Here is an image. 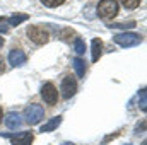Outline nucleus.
Instances as JSON below:
<instances>
[{
	"label": "nucleus",
	"instance_id": "f257e3e1",
	"mask_svg": "<svg viewBox=\"0 0 147 145\" xmlns=\"http://www.w3.org/2000/svg\"><path fill=\"white\" fill-rule=\"evenodd\" d=\"M118 14V2L116 0H101L98 5V15L103 19H111Z\"/></svg>",
	"mask_w": 147,
	"mask_h": 145
},
{
	"label": "nucleus",
	"instance_id": "f03ea898",
	"mask_svg": "<svg viewBox=\"0 0 147 145\" xmlns=\"http://www.w3.org/2000/svg\"><path fill=\"white\" fill-rule=\"evenodd\" d=\"M43 116H45V109L39 104H29L24 109V119L29 125H38L43 119Z\"/></svg>",
	"mask_w": 147,
	"mask_h": 145
},
{
	"label": "nucleus",
	"instance_id": "7ed1b4c3",
	"mask_svg": "<svg viewBox=\"0 0 147 145\" xmlns=\"http://www.w3.org/2000/svg\"><path fill=\"white\" fill-rule=\"evenodd\" d=\"M113 39H115L116 44H120V46H123V48L137 46V44L142 41L140 34H137V33H120V34H116Z\"/></svg>",
	"mask_w": 147,
	"mask_h": 145
},
{
	"label": "nucleus",
	"instance_id": "20e7f679",
	"mask_svg": "<svg viewBox=\"0 0 147 145\" xmlns=\"http://www.w3.org/2000/svg\"><path fill=\"white\" fill-rule=\"evenodd\" d=\"M28 36H29V39L33 43H36V44H45L50 39L48 31L43 26H29L28 28Z\"/></svg>",
	"mask_w": 147,
	"mask_h": 145
},
{
	"label": "nucleus",
	"instance_id": "39448f33",
	"mask_svg": "<svg viewBox=\"0 0 147 145\" xmlns=\"http://www.w3.org/2000/svg\"><path fill=\"white\" fill-rule=\"evenodd\" d=\"M60 92H62V97H63V99H70L74 94L77 92V82H75V79H74L72 75L63 77Z\"/></svg>",
	"mask_w": 147,
	"mask_h": 145
},
{
	"label": "nucleus",
	"instance_id": "423d86ee",
	"mask_svg": "<svg viewBox=\"0 0 147 145\" xmlns=\"http://www.w3.org/2000/svg\"><path fill=\"white\" fill-rule=\"evenodd\" d=\"M41 97H43V101H45L46 104H50V106L58 101V91L55 89V85H53L51 82H46V84L41 87Z\"/></svg>",
	"mask_w": 147,
	"mask_h": 145
},
{
	"label": "nucleus",
	"instance_id": "0eeeda50",
	"mask_svg": "<svg viewBox=\"0 0 147 145\" xmlns=\"http://www.w3.org/2000/svg\"><path fill=\"white\" fill-rule=\"evenodd\" d=\"M12 145H31L34 140V135L31 132H22V133H17V135H9Z\"/></svg>",
	"mask_w": 147,
	"mask_h": 145
},
{
	"label": "nucleus",
	"instance_id": "6e6552de",
	"mask_svg": "<svg viewBox=\"0 0 147 145\" xmlns=\"http://www.w3.org/2000/svg\"><path fill=\"white\" fill-rule=\"evenodd\" d=\"M26 53L24 51H21V50H12L10 53H9V63L12 65V67H21V65H24L26 63Z\"/></svg>",
	"mask_w": 147,
	"mask_h": 145
},
{
	"label": "nucleus",
	"instance_id": "1a4fd4ad",
	"mask_svg": "<svg viewBox=\"0 0 147 145\" xmlns=\"http://www.w3.org/2000/svg\"><path fill=\"white\" fill-rule=\"evenodd\" d=\"M5 125H7V128H10V130H17V128H21V125H22V119H21V114H17V113H7L5 114Z\"/></svg>",
	"mask_w": 147,
	"mask_h": 145
},
{
	"label": "nucleus",
	"instance_id": "9d476101",
	"mask_svg": "<svg viewBox=\"0 0 147 145\" xmlns=\"http://www.w3.org/2000/svg\"><path fill=\"white\" fill-rule=\"evenodd\" d=\"M62 123V116H53L48 123H45V125H41V133H48V132H53L55 128H58V125Z\"/></svg>",
	"mask_w": 147,
	"mask_h": 145
},
{
	"label": "nucleus",
	"instance_id": "9b49d317",
	"mask_svg": "<svg viewBox=\"0 0 147 145\" xmlns=\"http://www.w3.org/2000/svg\"><path fill=\"white\" fill-rule=\"evenodd\" d=\"M101 50H103V43H101V39H92V43H91V53H92V62H98L99 60V56H101Z\"/></svg>",
	"mask_w": 147,
	"mask_h": 145
},
{
	"label": "nucleus",
	"instance_id": "f8f14e48",
	"mask_svg": "<svg viewBox=\"0 0 147 145\" xmlns=\"http://www.w3.org/2000/svg\"><path fill=\"white\" fill-rule=\"evenodd\" d=\"M74 68H75V73H77V77H84L86 75V62L82 60V58H74Z\"/></svg>",
	"mask_w": 147,
	"mask_h": 145
},
{
	"label": "nucleus",
	"instance_id": "ddd939ff",
	"mask_svg": "<svg viewBox=\"0 0 147 145\" xmlns=\"http://www.w3.org/2000/svg\"><path fill=\"white\" fill-rule=\"evenodd\" d=\"M7 21H9V26H19L21 22L28 21V14H12Z\"/></svg>",
	"mask_w": 147,
	"mask_h": 145
},
{
	"label": "nucleus",
	"instance_id": "4468645a",
	"mask_svg": "<svg viewBox=\"0 0 147 145\" xmlns=\"http://www.w3.org/2000/svg\"><path fill=\"white\" fill-rule=\"evenodd\" d=\"M74 46H75V53H77V55H84V53H86V44H84V41H82L80 38L75 39Z\"/></svg>",
	"mask_w": 147,
	"mask_h": 145
},
{
	"label": "nucleus",
	"instance_id": "2eb2a0df",
	"mask_svg": "<svg viewBox=\"0 0 147 145\" xmlns=\"http://www.w3.org/2000/svg\"><path fill=\"white\" fill-rule=\"evenodd\" d=\"M120 2H121V5H123L125 9H135V7L140 5L142 0H120Z\"/></svg>",
	"mask_w": 147,
	"mask_h": 145
},
{
	"label": "nucleus",
	"instance_id": "dca6fc26",
	"mask_svg": "<svg viewBox=\"0 0 147 145\" xmlns=\"http://www.w3.org/2000/svg\"><path fill=\"white\" fill-rule=\"evenodd\" d=\"M139 106L142 111H146L147 106H146V89H142L140 91V94H139Z\"/></svg>",
	"mask_w": 147,
	"mask_h": 145
},
{
	"label": "nucleus",
	"instance_id": "f3484780",
	"mask_svg": "<svg viewBox=\"0 0 147 145\" xmlns=\"http://www.w3.org/2000/svg\"><path fill=\"white\" fill-rule=\"evenodd\" d=\"M65 0H41V3L43 5H46V7H58V5H62Z\"/></svg>",
	"mask_w": 147,
	"mask_h": 145
},
{
	"label": "nucleus",
	"instance_id": "a211bd4d",
	"mask_svg": "<svg viewBox=\"0 0 147 145\" xmlns=\"http://www.w3.org/2000/svg\"><path fill=\"white\" fill-rule=\"evenodd\" d=\"M9 21H7V17H0V33H7L9 31Z\"/></svg>",
	"mask_w": 147,
	"mask_h": 145
},
{
	"label": "nucleus",
	"instance_id": "6ab92c4d",
	"mask_svg": "<svg viewBox=\"0 0 147 145\" xmlns=\"http://www.w3.org/2000/svg\"><path fill=\"white\" fill-rule=\"evenodd\" d=\"M113 26H115V28H125V29H127V28H134L135 22H128V24H113Z\"/></svg>",
	"mask_w": 147,
	"mask_h": 145
},
{
	"label": "nucleus",
	"instance_id": "aec40b11",
	"mask_svg": "<svg viewBox=\"0 0 147 145\" xmlns=\"http://www.w3.org/2000/svg\"><path fill=\"white\" fill-rule=\"evenodd\" d=\"M5 72V65H3V58L0 56V73H3Z\"/></svg>",
	"mask_w": 147,
	"mask_h": 145
},
{
	"label": "nucleus",
	"instance_id": "412c9836",
	"mask_svg": "<svg viewBox=\"0 0 147 145\" xmlns=\"http://www.w3.org/2000/svg\"><path fill=\"white\" fill-rule=\"evenodd\" d=\"M2 116H3V113H2V108H0V123H2Z\"/></svg>",
	"mask_w": 147,
	"mask_h": 145
},
{
	"label": "nucleus",
	"instance_id": "4be33fe9",
	"mask_svg": "<svg viewBox=\"0 0 147 145\" xmlns=\"http://www.w3.org/2000/svg\"><path fill=\"white\" fill-rule=\"evenodd\" d=\"M62 145H74V144H70V142H63Z\"/></svg>",
	"mask_w": 147,
	"mask_h": 145
},
{
	"label": "nucleus",
	"instance_id": "5701e85b",
	"mask_svg": "<svg viewBox=\"0 0 147 145\" xmlns=\"http://www.w3.org/2000/svg\"><path fill=\"white\" fill-rule=\"evenodd\" d=\"M2 44H3V38H0V46H2Z\"/></svg>",
	"mask_w": 147,
	"mask_h": 145
},
{
	"label": "nucleus",
	"instance_id": "b1692460",
	"mask_svg": "<svg viewBox=\"0 0 147 145\" xmlns=\"http://www.w3.org/2000/svg\"><path fill=\"white\" fill-rule=\"evenodd\" d=\"M142 145H146V140H144V142H142Z\"/></svg>",
	"mask_w": 147,
	"mask_h": 145
},
{
	"label": "nucleus",
	"instance_id": "393cba45",
	"mask_svg": "<svg viewBox=\"0 0 147 145\" xmlns=\"http://www.w3.org/2000/svg\"><path fill=\"white\" fill-rule=\"evenodd\" d=\"M127 145H132V144H127Z\"/></svg>",
	"mask_w": 147,
	"mask_h": 145
}]
</instances>
